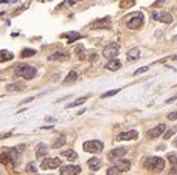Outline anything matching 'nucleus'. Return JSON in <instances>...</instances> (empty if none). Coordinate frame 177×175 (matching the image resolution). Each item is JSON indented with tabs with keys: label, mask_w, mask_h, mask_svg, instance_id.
<instances>
[{
	"label": "nucleus",
	"mask_w": 177,
	"mask_h": 175,
	"mask_svg": "<svg viewBox=\"0 0 177 175\" xmlns=\"http://www.w3.org/2000/svg\"><path fill=\"white\" fill-rule=\"evenodd\" d=\"M145 166L152 172H162L165 169V160L160 157H149L145 161Z\"/></svg>",
	"instance_id": "nucleus-1"
},
{
	"label": "nucleus",
	"mask_w": 177,
	"mask_h": 175,
	"mask_svg": "<svg viewBox=\"0 0 177 175\" xmlns=\"http://www.w3.org/2000/svg\"><path fill=\"white\" fill-rule=\"evenodd\" d=\"M37 74V70L34 67H30L28 64H20L16 68V76H22L25 79H33Z\"/></svg>",
	"instance_id": "nucleus-2"
},
{
	"label": "nucleus",
	"mask_w": 177,
	"mask_h": 175,
	"mask_svg": "<svg viewBox=\"0 0 177 175\" xmlns=\"http://www.w3.org/2000/svg\"><path fill=\"white\" fill-rule=\"evenodd\" d=\"M83 149L89 154H100L104 149V144L100 140H92V141H86L83 144Z\"/></svg>",
	"instance_id": "nucleus-3"
},
{
	"label": "nucleus",
	"mask_w": 177,
	"mask_h": 175,
	"mask_svg": "<svg viewBox=\"0 0 177 175\" xmlns=\"http://www.w3.org/2000/svg\"><path fill=\"white\" fill-rule=\"evenodd\" d=\"M118 53H120V45L118 44H109L103 50V56L106 59H109V61H112V59H117Z\"/></svg>",
	"instance_id": "nucleus-4"
},
{
	"label": "nucleus",
	"mask_w": 177,
	"mask_h": 175,
	"mask_svg": "<svg viewBox=\"0 0 177 175\" xmlns=\"http://www.w3.org/2000/svg\"><path fill=\"white\" fill-rule=\"evenodd\" d=\"M126 154H128V149H124V147H115V149H112L111 152H109L107 160L109 161H118V160L123 158Z\"/></svg>",
	"instance_id": "nucleus-5"
},
{
	"label": "nucleus",
	"mask_w": 177,
	"mask_h": 175,
	"mask_svg": "<svg viewBox=\"0 0 177 175\" xmlns=\"http://www.w3.org/2000/svg\"><path fill=\"white\" fill-rule=\"evenodd\" d=\"M165 132H166V126H165V124H158V126H155L154 129L148 130L146 137H148L149 140H154V138H158L160 135H163Z\"/></svg>",
	"instance_id": "nucleus-6"
},
{
	"label": "nucleus",
	"mask_w": 177,
	"mask_h": 175,
	"mask_svg": "<svg viewBox=\"0 0 177 175\" xmlns=\"http://www.w3.org/2000/svg\"><path fill=\"white\" fill-rule=\"evenodd\" d=\"M143 22H145V19H143V14L141 12H137L129 22H128V28H131V30H138L140 26L143 25Z\"/></svg>",
	"instance_id": "nucleus-7"
},
{
	"label": "nucleus",
	"mask_w": 177,
	"mask_h": 175,
	"mask_svg": "<svg viewBox=\"0 0 177 175\" xmlns=\"http://www.w3.org/2000/svg\"><path fill=\"white\" fill-rule=\"evenodd\" d=\"M61 166V160L59 158H47L40 163V169L45 170V169H56Z\"/></svg>",
	"instance_id": "nucleus-8"
},
{
	"label": "nucleus",
	"mask_w": 177,
	"mask_h": 175,
	"mask_svg": "<svg viewBox=\"0 0 177 175\" xmlns=\"http://www.w3.org/2000/svg\"><path fill=\"white\" fill-rule=\"evenodd\" d=\"M138 138L137 130H129V132H121L117 135V141H134Z\"/></svg>",
	"instance_id": "nucleus-9"
},
{
	"label": "nucleus",
	"mask_w": 177,
	"mask_h": 175,
	"mask_svg": "<svg viewBox=\"0 0 177 175\" xmlns=\"http://www.w3.org/2000/svg\"><path fill=\"white\" fill-rule=\"evenodd\" d=\"M152 20H158V22H163V23H171L172 22V16L169 12H157L154 11L152 12Z\"/></svg>",
	"instance_id": "nucleus-10"
},
{
	"label": "nucleus",
	"mask_w": 177,
	"mask_h": 175,
	"mask_svg": "<svg viewBox=\"0 0 177 175\" xmlns=\"http://www.w3.org/2000/svg\"><path fill=\"white\" fill-rule=\"evenodd\" d=\"M81 172V166H75V164H67L61 167V175H78Z\"/></svg>",
	"instance_id": "nucleus-11"
},
{
	"label": "nucleus",
	"mask_w": 177,
	"mask_h": 175,
	"mask_svg": "<svg viewBox=\"0 0 177 175\" xmlns=\"http://www.w3.org/2000/svg\"><path fill=\"white\" fill-rule=\"evenodd\" d=\"M70 58L69 51H54L53 54H50V61H67Z\"/></svg>",
	"instance_id": "nucleus-12"
},
{
	"label": "nucleus",
	"mask_w": 177,
	"mask_h": 175,
	"mask_svg": "<svg viewBox=\"0 0 177 175\" xmlns=\"http://www.w3.org/2000/svg\"><path fill=\"white\" fill-rule=\"evenodd\" d=\"M115 166H117L121 172H128V170L132 167V163H131V160H118Z\"/></svg>",
	"instance_id": "nucleus-13"
},
{
	"label": "nucleus",
	"mask_w": 177,
	"mask_h": 175,
	"mask_svg": "<svg viewBox=\"0 0 177 175\" xmlns=\"http://www.w3.org/2000/svg\"><path fill=\"white\" fill-rule=\"evenodd\" d=\"M120 68H121V62L118 59H112L106 64V70H109V71H117Z\"/></svg>",
	"instance_id": "nucleus-14"
},
{
	"label": "nucleus",
	"mask_w": 177,
	"mask_h": 175,
	"mask_svg": "<svg viewBox=\"0 0 177 175\" xmlns=\"http://www.w3.org/2000/svg\"><path fill=\"white\" fill-rule=\"evenodd\" d=\"M87 163H89V167H90L92 170H98V169H101V166H103V161H101L100 158H90Z\"/></svg>",
	"instance_id": "nucleus-15"
},
{
	"label": "nucleus",
	"mask_w": 177,
	"mask_h": 175,
	"mask_svg": "<svg viewBox=\"0 0 177 175\" xmlns=\"http://www.w3.org/2000/svg\"><path fill=\"white\" fill-rule=\"evenodd\" d=\"M47 152H48V147H47V144H37V147H36V157L37 158H42V157H45L47 155Z\"/></svg>",
	"instance_id": "nucleus-16"
},
{
	"label": "nucleus",
	"mask_w": 177,
	"mask_h": 175,
	"mask_svg": "<svg viewBox=\"0 0 177 175\" xmlns=\"http://www.w3.org/2000/svg\"><path fill=\"white\" fill-rule=\"evenodd\" d=\"M61 155L65 157L67 160H70V161H76L78 160V154L72 149H67V150H61Z\"/></svg>",
	"instance_id": "nucleus-17"
},
{
	"label": "nucleus",
	"mask_w": 177,
	"mask_h": 175,
	"mask_svg": "<svg viewBox=\"0 0 177 175\" xmlns=\"http://www.w3.org/2000/svg\"><path fill=\"white\" fill-rule=\"evenodd\" d=\"M140 56H141V51L138 48H131L128 51V59L129 61H135V59H138Z\"/></svg>",
	"instance_id": "nucleus-18"
},
{
	"label": "nucleus",
	"mask_w": 177,
	"mask_h": 175,
	"mask_svg": "<svg viewBox=\"0 0 177 175\" xmlns=\"http://www.w3.org/2000/svg\"><path fill=\"white\" fill-rule=\"evenodd\" d=\"M76 79H78V73L75 70H72L69 74H67V78L62 81V84H72V82H75Z\"/></svg>",
	"instance_id": "nucleus-19"
},
{
	"label": "nucleus",
	"mask_w": 177,
	"mask_h": 175,
	"mask_svg": "<svg viewBox=\"0 0 177 175\" xmlns=\"http://www.w3.org/2000/svg\"><path fill=\"white\" fill-rule=\"evenodd\" d=\"M25 88V84H22V82H16V84H9L8 87H6V90L8 91H22Z\"/></svg>",
	"instance_id": "nucleus-20"
},
{
	"label": "nucleus",
	"mask_w": 177,
	"mask_h": 175,
	"mask_svg": "<svg viewBox=\"0 0 177 175\" xmlns=\"http://www.w3.org/2000/svg\"><path fill=\"white\" fill-rule=\"evenodd\" d=\"M67 42L69 44H73L75 40H78V39H81V34L79 33H76V31H72V33H67Z\"/></svg>",
	"instance_id": "nucleus-21"
},
{
	"label": "nucleus",
	"mask_w": 177,
	"mask_h": 175,
	"mask_svg": "<svg viewBox=\"0 0 177 175\" xmlns=\"http://www.w3.org/2000/svg\"><path fill=\"white\" fill-rule=\"evenodd\" d=\"M87 99H89V96H83V98H79V99H76V101L70 102L67 107H69V109H72V107H76V105H83V104H84Z\"/></svg>",
	"instance_id": "nucleus-22"
},
{
	"label": "nucleus",
	"mask_w": 177,
	"mask_h": 175,
	"mask_svg": "<svg viewBox=\"0 0 177 175\" xmlns=\"http://www.w3.org/2000/svg\"><path fill=\"white\" fill-rule=\"evenodd\" d=\"M65 143H67V138L59 137L58 140H54V141H53V147H54V149H59V147H62Z\"/></svg>",
	"instance_id": "nucleus-23"
},
{
	"label": "nucleus",
	"mask_w": 177,
	"mask_h": 175,
	"mask_svg": "<svg viewBox=\"0 0 177 175\" xmlns=\"http://www.w3.org/2000/svg\"><path fill=\"white\" fill-rule=\"evenodd\" d=\"M166 158H168V163H169L171 166H177V154L171 152V154L166 155Z\"/></svg>",
	"instance_id": "nucleus-24"
},
{
	"label": "nucleus",
	"mask_w": 177,
	"mask_h": 175,
	"mask_svg": "<svg viewBox=\"0 0 177 175\" xmlns=\"http://www.w3.org/2000/svg\"><path fill=\"white\" fill-rule=\"evenodd\" d=\"M12 59V53L9 51H0V62L2 61H11Z\"/></svg>",
	"instance_id": "nucleus-25"
},
{
	"label": "nucleus",
	"mask_w": 177,
	"mask_h": 175,
	"mask_svg": "<svg viewBox=\"0 0 177 175\" xmlns=\"http://www.w3.org/2000/svg\"><path fill=\"white\" fill-rule=\"evenodd\" d=\"M175 132H177V127H171V129H168L165 133H163V138H165V140H169Z\"/></svg>",
	"instance_id": "nucleus-26"
},
{
	"label": "nucleus",
	"mask_w": 177,
	"mask_h": 175,
	"mask_svg": "<svg viewBox=\"0 0 177 175\" xmlns=\"http://www.w3.org/2000/svg\"><path fill=\"white\" fill-rule=\"evenodd\" d=\"M107 175H120L121 173V170L117 167V166H111V167H109L107 169V172H106Z\"/></svg>",
	"instance_id": "nucleus-27"
},
{
	"label": "nucleus",
	"mask_w": 177,
	"mask_h": 175,
	"mask_svg": "<svg viewBox=\"0 0 177 175\" xmlns=\"http://www.w3.org/2000/svg\"><path fill=\"white\" fill-rule=\"evenodd\" d=\"M120 91V88H114V90H109V91H106V93H103L101 95V98L104 99V98H111V96H114V95H117V93Z\"/></svg>",
	"instance_id": "nucleus-28"
},
{
	"label": "nucleus",
	"mask_w": 177,
	"mask_h": 175,
	"mask_svg": "<svg viewBox=\"0 0 177 175\" xmlns=\"http://www.w3.org/2000/svg\"><path fill=\"white\" fill-rule=\"evenodd\" d=\"M34 54H36L34 50H28V48H26V50L22 51V58H28V56H34Z\"/></svg>",
	"instance_id": "nucleus-29"
},
{
	"label": "nucleus",
	"mask_w": 177,
	"mask_h": 175,
	"mask_svg": "<svg viewBox=\"0 0 177 175\" xmlns=\"http://www.w3.org/2000/svg\"><path fill=\"white\" fill-rule=\"evenodd\" d=\"M76 53H78V56H79L81 59H84V47H83V45L76 47Z\"/></svg>",
	"instance_id": "nucleus-30"
},
{
	"label": "nucleus",
	"mask_w": 177,
	"mask_h": 175,
	"mask_svg": "<svg viewBox=\"0 0 177 175\" xmlns=\"http://www.w3.org/2000/svg\"><path fill=\"white\" fill-rule=\"evenodd\" d=\"M148 70H149V67H141V68L135 70V73H134V74H141V73H146Z\"/></svg>",
	"instance_id": "nucleus-31"
},
{
	"label": "nucleus",
	"mask_w": 177,
	"mask_h": 175,
	"mask_svg": "<svg viewBox=\"0 0 177 175\" xmlns=\"http://www.w3.org/2000/svg\"><path fill=\"white\" fill-rule=\"evenodd\" d=\"M168 119H169V121H175V119H177V110L171 112V113L168 115Z\"/></svg>",
	"instance_id": "nucleus-32"
},
{
	"label": "nucleus",
	"mask_w": 177,
	"mask_h": 175,
	"mask_svg": "<svg viewBox=\"0 0 177 175\" xmlns=\"http://www.w3.org/2000/svg\"><path fill=\"white\" fill-rule=\"evenodd\" d=\"M166 175H177V166H171V169Z\"/></svg>",
	"instance_id": "nucleus-33"
},
{
	"label": "nucleus",
	"mask_w": 177,
	"mask_h": 175,
	"mask_svg": "<svg viewBox=\"0 0 177 175\" xmlns=\"http://www.w3.org/2000/svg\"><path fill=\"white\" fill-rule=\"evenodd\" d=\"M26 172H36V166L33 163H30L28 166H26Z\"/></svg>",
	"instance_id": "nucleus-34"
},
{
	"label": "nucleus",
	"mask_w": 177,
	"mask_h": 175,
	"mask_svg": "<svg viewBox=\"0 0 177 175\" xmlns=\"http://www.w3.org/2000/svg\"><path fill=\"white\" fill-rule=\"evenodd\" d=\"M97 59H98V56L95 54V53H92V54L89 56V61H90V62H97Z\"/></svg>",
	"instance_id": "nucleus-35"
},
{
	"label": "nucleus",
	"mask_w": 177,
	"mask_h": 175,
	"mask_svg": "<svg viewBox=\"0 0 177 175\" xmlns=\"http://www.w3.org/2000/svg\"><path fill=\"white\" fill-rule=\"evenodd\" d=\"M177 99V95H174V96H171L169 99H166V104H171V102H174Z\"/></svg>",
	"instance_id": "nucleus-36"
},
{
	"label": "nucleus",
	"mask_w": 177,
	"mask_h": 175,
	"mask_svg": "<svg viewBox=\"0 0 177 175\" xmlns=\"http://www.w3.org/2000/svg\"><path fill=\"white\" fill-rule=\"evenodd\" d=\"M172 144H174V147H177V138H175V140L172 141Z\"/></svg>",
	"instance_id": "nucleus-37"
},
{
	"label": "nucleus",
	"mask_w": 177,
	"mask_h": 175,
	"mask_svg": "<svg viewBox=\"0 0 177 175\" xmlns=\"http://www.w3.org/2000/svg\"><path fill=\"white\" fill-rule=\"evenodd\" d=\"M171 59H172V61H177V54H174V56H172Z\"/></svg>",
	"instance_id": "nucleus-38"
},
{
	"label": "nucleus",
	"mask_w": 177,
	"mask_h": 175,
	"mask_svg": "<svg viewBox=\"0 0 177 175\" xmlns=\"http://www.w3.org/2000/svg\"><path fill=\"white\" fill-rule=\"evenodd\" d=\"M0 175H2V173H0Z\"/></svg>",
	"instance_id": "nucleus-39"
}]
</instances>
